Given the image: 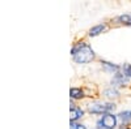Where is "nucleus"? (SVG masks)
I'll return each instance as SVG.
<instances>
[{
    "label": "nucleus",
    "instance_id": "1a4fd4ad",
    "mask_svg": "<svg viewBox=\"0 0 131 129\" xmlns=\"http://www.w3.org/2000/svg\"><path fill=\"white\" fill-rule=\"evenodd\" d=\"M114 22L125 26H131V15H121L114 18Z\"/></svg>",
    "mask_w": 131,
    "mask_h": 129
},
{
    "label": "nucleus",
    "instance_id": "9b49d317",
    "mask_svg": "<svg viewBox=\"0 0 131 129\" xmlns=\"http://www.w3.org/2000/svg\"><path fill=\"white\" fill-rule=\"evenodd\" d=\"M104 95L107 96V98H118L119 96V90L115 88H109L104 90Z\"/></svg>",
    "mask_w": 131,
    "mask_h": 129
},
{
    "label": "nucleus",
    "instance_id": "f257e3e1",
    "mask_svg": "<svg viewBox=\"0 0 131 129\" xmlns=\"http://www.w3.org/2000/svg\"><path fill=\"white\" fill-rule=\"evenodd\" d=\"M71 55L75 63L78 64H88L96 59L94 50L88 45L86 42H79L75 43L71 48Z\"/></svg>",
    "mask_w": 131,
    "mask_h": 129
},
{
    "label": "nucleus",
    "instance_id": "423d86ee",
    "mask_svg": "<svg viewBox=\"0 0 131 129\" xmlns=\"http://www.w3.org/2000/svg\"><path fill=\"white\" fill-rule=\"evenodd\" d=\"M70 112H71V123H78V120H80L81 117L84 116V110L79 106H75L72 102H71V108H70Z\"/></svg>",
    "mask_w": 131,
    "mask_h": 129
},
{
    "label": "nucleus",
    "instance_id": "39448f33",
    "mask_svg": "<svg viewBox=\"0 0 131 129\" xmlns=\"http://www.w3.org/2000/svg\"><path fill=\"white\" fill-rule=\"evenodd\" d=\"M101 67L106 73H112L113 76L115 73L122 70V65H118V64H114V63L107 61V60H101Z\"/></svg>",
    "mask_w": 131,
    "mask_h": 129
},
{
    "label": "nucleus",
    "instance_id": "7ed1b4c3",
    "mask_svg": "<svg viewBox=\"0 0 131 129\" xmlns=\"http://www.w3.org/2000/svg\"><path fill=\"white\" fill-rule=\"evenodd\" d=\"M118 125V116L114 113L102 115L96 123L97 129H115Z\"/></svg>",
    "mask_w": 131,
    "mask_h": 129
},
{
    "label": "nucleus",
    "instance_id": "ddd939ff",
    "mask_svg": "<svg viewBox=\"0 0 131 129\" xmlns=\"http://www.w3.org/2000/svg\"><path fill=\"white\" fill-rule=\"evenodd\" d=\"M70 125H71V128H70V129H86V126H85V125L79 124V123H71V121H70Z\"/></svg>",
    "mask_w": 131,
    "mask_h": 129
},
{
    "label": "nucleus",
    "instance_id": "20e7f679",
    "mask_svg": "<svg viewBox=\"0 0 131 129\" xmlns=\"http://www.w3.org/2000/svg\"><path fill=\"white\" fill-rule=\"evenodd\" d=\"M128 82H130V80L125 76V74L122 72H118L112 78V88L117 89V88H121V86H126Z\"/></svg>",
    "mask_w": 131,
    "mask_h": 129
},
{
    "label": "nucleus",
    "instance_id": "f03ea898",
    "mask_svg": "<svg viewBox=\"0 0 131 129\" xmlns=\"http://www.w3.org/2000/svg\"><path fill=\"white\" fill-rule=\"evenodd\" d=\"M117 108L114 102H96L88 106V112L93 115H106L113 113V111Z\"/></svg>",
    "mask_w": 131,
    "mask_h": 129
},
{
    "label": "nucleus",
    "instance_id": "9d476101",
    "mask_svg": "<svg viewBox=\"0 0 131 129\" xmlns=\"http://www.w3.org/2000/svg\"><path fill=\"white\" fill-rule=\"evenodd\" d=\"M70 96H71V99H81L85 96L84 94V90L81 88H71L70 89Z\"/></svg>",
    "mask_w": 131,
    "mask_h": 129
},
{
    "label": "nucleus",
    "instance_id": "6e6552de",
    "mask_svg": "<svg viewBox=\"0 0 131 129\" xmlns=\"http://www.w3.org/2000/svg\"><path fill=\"white\" fill-rule=\"evenodd\" d=\"M105 30H106V25H105V24H98V25H94L93 27L89 29L88 35H89V37H97V35L102 34Z\"/></svg>",
    "mask_w": 131,
    "mask_h": 129
},
{
    "label": "nucleus",
    "instance_id": "0eeeda50",
    "mask_svg": "<svg viewBox=\"0 0 131 129\" xmlns=\"http://www.w3.org/2000/svg\"><path fill=\"white\" fill-rule=\"evenodd\" d=\"M117 116H118V120L121 121V126H127L131 123V111L130 110L121 111Z\"/></svg>",
    "mask_w": 131,
    "mask_h": 129
},
{
    "label": "nucleus",
    "instance_id": "f8f14e48",
    "mask_svg": "<svg viewBox=\"0 0 131 129\" xmlns=\"http://www.w3.org/2000/svg\"><path fill=\"white\" fill-rule=\"evenodd\" d=\"M125 76L128 78V80H131V64H128V63H126V64H123L122 65V70H121Z\"/></svg>",
    "mask_w": 131,
    "mask_h": 129
}]
</instances>
